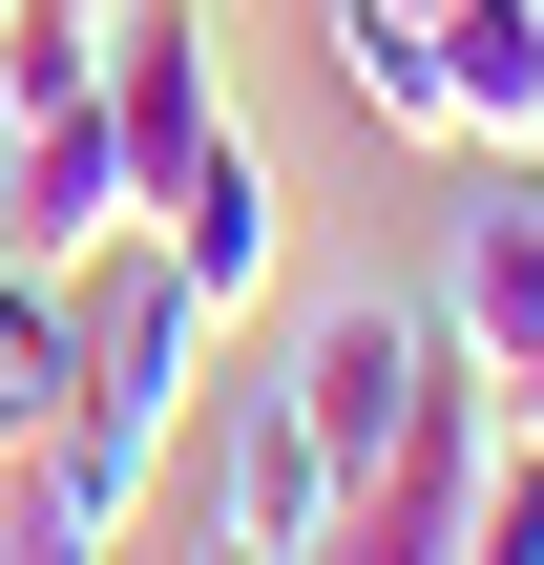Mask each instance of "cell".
<instances>
[{
  "mask_svg": "<svg viewBox=\"0 0 544 565\" xmlns=\"http://www.w3.org/2000/svg\"><path fill=\"white\" fill-rule=\"evenodd\" d=\"M63 398H84V273L0 252V461H42V440H63Z\"/></svg>",
  "mask_w": 544,
  "mask_h": 565,
  "instance_id": "9",
  "label": "cell"
},
{
  "mask_svg": "<svg viewBox=\"0 0 544 565\" xmlns=\"http://www.w3.org/2000/svg\"><path fill=\"white\" fill-rule=\"evenodd\" d=\"M440 42H461V147H482V168L544 147V0H461Z\"/></svg>",
  "mask_w": 544,
  "mask_h": 565,
  "instance_id": "10",
  "label": "cell"
},
{
  "mask_svg": "<svg viewBox=\"0 0 544 565\" xmlns=\"http://www.w3.org/2000/svg\"><path fill=\"white\" fill-rule=\"evenodd\" d=\"M189 565H294V545H231V524H189Z\"/></svg>",
  "mask_w": 544,
  "mask_h": 565,
  "instance_id": "13",
  "label": "cell"
},
{
  "mask_svg": "<svg viewBox=\"0 0 544 565\" xmlns=\"http://www.w3.org/2000/svg\"><path fill=\"white\" fill-rule=\"evenodd\" d=\"M210 335H231V315H210L147 231H126V252H84V398H63L42 482H63L105 545H126V524H147V482L189 461V419H210Z\"/></svg>",
  "mask_w": 544,
  "mask_h": 565,
  "instance_id": "1",
  "label": "cell"
},
{
  "mask_svg": "<svg viewBox=\"0 0 544 565\" xmlns=\"http://www.w3.org/2000/svg\"><path fill=\"white\" fill-rule=\"evenodd\" d=\"M0 565H105V524H84V503L21 461V482H0Z\"/></svg>",
  "mask_w": 544,
  "mask_h": 565,
  "instance_id": "12",
  "label": "cell"
},
{
  "mask_svg": "<svg viewBox=\"0 0 544 565\" xmlns=\"http://www.w3.org/2000/svg\"><path fill=\"white\" fill-rule=\"evenodd\" d=\"M273 377H294V419L335 440V482H377V461H398V419L461 377V335H440V294H335V315H294V356H273Z\"/></svg>",
  "mask_w": 544,
  "mask_h": 565,
  "instance_id": "2",
  "label": "cell"
},
{
  "mask_svg": "<svg viewBox=\"0 0 544 565\" xmlns=\"http://www.w3.org/2000/svg\"><path fill=\"white\" fill-rule=\"evenodd\" d=\"M0 21H21V0H0Z\"/></svg>",
  "mask_w": 544,
  "mask_h": 565,
  "instance_id": "15",
  "label": "cell"
},
{
  "mask_svg": "<svg viewBox=\"0 0 544 565\" xmlns=\"http://www.w3.org/2000/svg\"><path fill=\"white\" fill-rule=\"evenodd\" d=\"M189 461H210V524H231V545H314V524L356 503V482H335V440L294 419V377H210Z\"/></svg>",
  "mask_w": 544,
  "mask_h": 565,
  "instance_id": "5",
  "label": "cell"
},
{
  "mask_svg": "<svg viewBox=\"0 0 544 565\" xmlns=\"http://www.w3.org/2000/svg\"><path fill=\"white\" fill-rule=\"evenodd\" d=\"M461 565H544V440L503 419V461H482V503H461Z\"/></svg>",
  "mask_w": 544,
  "mask_h": 565,
  "instance_id": "11",
  "label": "cell"
},
{
  "mask_svg": "<svg viewBox=\"0 0 544 565\" xmlns=\"http://www.w3.org/2000/svg\"><path fill=\"white\" fill-rule=\"evenodd\" d=\"M105 126H126V189L168 210V168L231 126V42H210V0H126V21H105Z\"/></svg>",
  "mask_w": 544,
  "mask_h": 565,
  "instance_id": "6",
  "label": "cell"
},
{
  "mask_svg": "<svg viewBox=\"0 0 544 565\" xmlns=\"http://www.w3.org/2000/svg\"><path fill=\"white\" fill-rule=\"evenodd\" d=\"M126 231H147V189H126V126H105V84L21 105V126H0V252L84 273V252H126Z\"/></svg>",
  "mask_w": 544,
  "mask_h": 565,
  "instance_id": "4",
  "label": "cell"
},
{
  "mask_svg": "<svg viewBox=\"0 0 544 565\" xmlns=\"http://www.w3.org/2000/svg\"><path fill=\"white\" fill-rule=\"evenodd\" d=\"M314 63H335V105H356L377 147H461V42H440V0H314Z\"/></svg>",
  "mask_w": 544,
  "mask_h": 565,
  "instance_id": "8",
  "label": "cell"
},
{
  "mask_svg": "<svg viewBox=\"0 0 544 565\" xmlns=\"http://www.w3.org/2000/svg\"><path fill=\"white\" fill-rule=\"evenodd\" d=\"M147 252H168V273L210 294V315H252V294H273V252H294V189H273V147H252V105H231V126H210V147L168 168V210H147Z\"/></svg>",
  "mask_w": 544,
  "mask_h": 565,
  "instance_id": "7",
  "label": "cell"
},
{
  "mask_svg": "<svg viewBox=\"0 0 544 565\" xmlns=\"http://www.w3.org/2000/svg\"><path fill=\"white\" fill-rule=\"evenodd\" d=\"M440 21H461V0H440Z\"/></svg>",
  "mask_w": 544,
  "mask_h": 565,
  "instance_id": "14",
  "label": "cell"
},
{
  "mask_svg": "<svg viewBox=\"0 0 544 565\" xmlns=\"http://www.w3.org/2000/svg\"><path fill=\"white\" fill-rule=\"evenodd\" d=\"M440 335H461V377L544 440V168H524V147H503L482 210L440 231Z\"/></svg>",
  "mask_w": 544,
  "mask_h": 565,
  "instance_id": "3",
  "label": "cell"
},
{
  "mask_svg": "<svg viewBox=\"0 0 544 565\" xmlns=\"http://www.w3.org/2000/svg\"><path fill=\"white\" fill-rule=\"evenodd\" d=\"M524 168H544V147H524Z\"/></svg>",
  "mask_w": 544,
  "mask_h": 565,
  "instance_id": "16",
  "label": "cell"
}]
</instances>
